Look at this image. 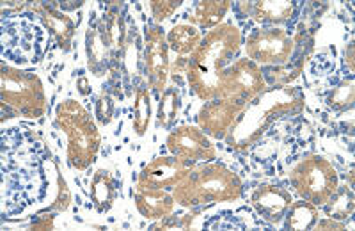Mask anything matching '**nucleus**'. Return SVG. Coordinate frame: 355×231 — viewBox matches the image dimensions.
<instances>
[{"label":"nucleus","mask_w":355,"mask_h":231,"mask_svg":"<svg viewBox=\"0 0 355 231\" xmlns=\"http://www.w3.org/2000/svg\"><path fill=\"white\" fill-rule=\"evenodd\" d=\"M242 45V34L233 24H222L206 34L187 62V80L201 100L220 98V74Z\"/></svg>","instance_id":"1"},{"label":"nucleus","mask_w":355,"mask_h":231,"mask_svg":"<svg viewBox=\"0 0 355 231\" xmlns=\"http://www.w3.org/2000/svg\"><path fill=\"white\" fill-rule=\"evenodd\" d=\"M302 109L304 94L299 87H272L250 100L224 139L236 151H247L275 119L288 114H299Z\"/></svg>","instance_id":"2"},{"label":"nucleus","mask_w":355,"mask_h":231,"mask_svg":"<svg viewBox=\"0 0 355 231\" xmlns=\"http://www.w3.org/2000/svg\"><path fill=\"white\" fill-rule=\"evenodd\" d=\"M242 196V180L222 164L192 166L189 175L173 189V198L182 207H199L206 203H226Z\"/></svg>","instance_id":"3"},{"label":"nucleus","mask_w":355,"mask_h":231,"mask_svg":"<svg viewBox=\"0 0 355 231\" xmlns=\"http://www.w3.org/2000/svg\"><path fill=\"white\" fill-rule=\"evenodd\" d=\"M55 125L68 139V158L78 171L87 169L100 150V132L91 114L77 100H66L55 110Z\"/></svg>","instance_id":"4"},{"label":"nucleus","mask_w":355,"mask_h":231,"mask_svg":"<svg viewBox=\"0 0 355 231\" xmlns=\"http://www.w3.org/2000/svg\"><path fill=\"white\" fill-rule=\"evenodd\" d=\"M0 94L2 107H8L15 116L41 118L46 110V96L40 77L33 71L11 68L2 65L0 74Z\"/></svg>","instance_id":"5"},{"label":"nucleus","mask_w":355,"mask_h":231,"mask_svg":"<svg viewBox=\"0 0 355 231\" xmlns=\"http://www.w3.org/2000/svg\"><path fill=\"white\" fill-rule=\"evenodd\" d=\"M295 192L313 205H325L338 189V173L327 158L309 155L290 171Z\"/></svg>","instance_id":"6"},{"label":"nucleus","mask_w":355,"mask_h":231,"mask_svg":"<svg viewBox=\"0 0 355 231\" xmlns=\"http://www.w3.org/2000/svg\"><path fill=\"white\" fill-rule=\"evenodd\" d=\"M297 37L279 27L254 28L245 40V52L252 62L283 66L291 61Z\"/></svg>","instance_id":"7"},{"label":"nucleus","mask_w":355,"mask_h":231,"mask_svg":"<svg viewBox=\"0 0 355 231\" xmlns=\"http://www.w3.org/2000/svg\"><path fill=\"white\" fill-rule=\"evenodd\" d=\"M265 91L263 69L250 59H239L220 74V98L254 100Z\"/></svg>","instance_id":"8"},{"label":"nucleus","mask_w":355,"mask_h":231,"mask_svg":"<svg viewBox=\"0 0 355 231\" xmlns=\"http://www.w3.org/2000/svg\"><path fill=\"white\" fill-rule=\"evenodd\" d=\"M250 100L247 98H215L208 100L198 114V125L205 134L224 139Z\"/></svg>","instance_id":"9"},{"label":"nucleus","mask_w":355,"mask_h":231,"mask_svg":"<svg viewBox=\"0 0 355 231\" xmlns=\"http://www.w3.org/2000/svg\"><path fill=\"white\" fill-rule=\"evenodd\" d=\"M192 160H185L180 157H157L144 169L137 178V189H167L176 187L187 175Z\"/></svg>","instance_id":"10"},{"label":"nucleus","mask_w":355,"mask_h":231,"mask_svg":"<svg viewBox=\"0 0 355 231\" xmlns=\"http://www.w3.org/2000/svg\"><path fill=\"white\" fill-rule=\"evenodd\" d=\"M148 82L155 91H164L169 78V46L166 36L158 25H148L146 28L144 50Z\"/></svg>","instance_id":"11"},{"label":"nucleus","mask_w":355,"mask_h":231,"mask_svg":"<svg viewBox=\"0 0 355 231\" xmlns=\"http://www.w3.org/2000/svg\"><path fill=\"white\" fill-rule=\"evenodd\" d=\"M167 148L174 157L185 160H214L215 148L201 128L192 125L178 126L167 137Z\"/></svg>","instance_id":"12"},{"label":"nucleus","mask_w":355,"mask_h":231,"mask_svg":"<svg viewBox=\"0 0 355 231\" xmlns=\"http://www.w3.org/2000/svg\"><path fill=\"white\" fill-rule=\"evenodd\" d=\"M293 199L290 192L277 185H259L250 196V205L270 224L281 223Z\"/></svg>","instance_id":"13"},{"label":"nucleus","mask_w":355,"mask_h":231,"mask_svg":"<svg viewBox=\"0 0 355 231\" xmlns=\"http://www.w3.org/2000/svg\"><path fill=\"white\" fill-rule=\"evenodd\" d=\"M234 11L240 17H252L259 24H286L291 20L297 8L288 0H263V2H239Z\"/></svg>","instance_id":"14"},{"label":"nucleus","mask_w":355,"mask_h":231,"mask_svg":"<svg viewBox=\"0 0 355 231\" xmlns=\"http://www.w3.org/2000/svg\"><path fill=\"white\" fill-rule=\"evenodd\" d=\"M100 24L110 50V68H117L121 62L123 50H125V24H123L121 9L117 2H112L109 6L105 17L101 18Z\"/></svg>","instance_id":"15"},{"label":"nucleus","mask_w":355,"mask_h":231,"mask_svg":"<svg viewBox=\"0 0 355 231\" xmlns=\"http://www.w3.org/2000/svg\"><path fill=\"white\" fill-rule=\"evenodd\" d=\"M135 207L139 214L146 219L158 221L164 219L174 210L173 194L166 192L164 189H137L135 192Z\"/></svg>","instance_id":"16"},{"label":"nucleus","mask_w":355,"mask_h":231,"mask_svg":"<svg viewBox=\"0 0 355 231\" xmlns=\"http://www.w3.org/2000/svg\"><path fill=\"white\" fill-rule=\"evenodd\" d=\"M34 9H36L37 15L43 20L44 27L53 34L59 46L62 50H69L73 34H75V24H73L71 18L66 17L64 12L57 11L53 6L46 4V2H37V4H34Z\"/></svg>","instance_id":"17"},{"label":"nucleus","mask_w":355,"mask_h":231,"mask_svg":"<svg viewBox=\"0 0 355 231\" xmlns=\"http://www.w3.org/2000/svg\"><path fill=\"white\" fill-rule=\"evenodd\" d=\"M85 40H87L89 69L94 75H103V71L110 66V50L109 45H107L105 36H103V28H101L100 20L96 24L91 22Z\"/></svg>","instance_id":"18"},{"label":"nucleus","mask_w":355,"mask_h":231,"mask_svg":"<svg viewBox=\"0 0 355 231\" xmlns=\"http://www.w3.org/2000/svg\"><path fill=\"white\" fill-rule=\"evenodd\" d=\"M231 4L227 0H210V2H198L196 8L190 11L189 20L192 25H198L201 28H215L220 25V20L226 17V12L230 11Z\"/></svg>","instance_id":"19"},{"label":"nucleus","mask_w":355,"mask_h":231,"mask_svg":"<svg viewBox=\"0 0 355 231\" xmlns=\"http://www.w3.org/2000/svg\"><path fill=\"white\" fill-rule=\"evenodd\" d=\"M167 46L178 53V55H187L194 52L196 46L201 41V34L192 24H178L167 33Z\"/></svg>","instance_id":"20"},{"label":"nucleus","mask_w":355,"mask_h":231,"mask_svg":"<svg viewBox=\"0 0 355 231\" xmlns=\"http://www.w3.org/2000/svg\"><path fill=\"white\" fill-rule=\"evenodd\" d=\"M116 199V185L107 169H98L91 182V201L100 212H107Z\"/></svg>","instance_id":"21"},{"label":"nucleus","mask_w":355,"mask_h":231,"mask_svg":"<svg viewBox=\"0 0 355 231\" xmlns=\"http://www.w3.org/2000/svg\"><path fill=\"white\" fill-rule=\"evenodd\" d=\"M284 217H286L288 230H311V228H315L316 221H318V208H316V205L306 201V199L304 201H295V203L290 205Z\"/></svg>","instance_id":"22"},{"label":"nucleus","mask_w":355,"mask_h":231,"mask_svg":"<svg viewBox=\"0 0 355 231\" xmlns=\"http://www.w3.org/2000/svg\"><path fill=\"white\" fill-rule=\"evenodd\" d=\"M355 210V198L352 187H341V189H336L334 194L331 196L327 203H325V214L327 217L334 221H345L348 219Z\"/></svg>","instance_id":"23"},{"label":"nucleus","mask_w":355,"mask_h":231,"mask_svg":"<svg viewBox=\"0 0 355 231\" xmlns=\"http://www.w3.org/2000/svg\"><path fill=\"white\" fill-rule=\"evenodd\" d=\"M180 107H182V96H180V91H178L176 87H169V89L164 91L160 105H158V114H157L158 126L164 130L171 128V126L174 125V121H176Z\"/></svg>","instance_id":"24"},{"label":"nucleus","mask_w":355,"mask_h":231,"mask_svg":"<svg viewBox=\"0 0 355 231\" xmlns=\"http://www.w3.org/2000/svg\"><path fill=\"white\" fill-rule=\"evenodd\" d=\"M151 119V98L146 87H139L135 93V116H133V132L135 135H144Z\"/></svg>","instance_id":"25"},{"label":"nucleus","mask_w":355,"mask_h":231,"mask_svg":"<svg viewBox=\"0 0 355 231\" xmlns=\"http://www.w3.org/2000/svg\"><path fill=\"white\" fill-rule=\"evenodd\" d=\"M304 61L306 59H299V62H293L290 66H275V68L263 69V78H265V84L268 85H277V87H284V85L290 84L291 80L299 77L302 74Z\"/></svg>","instance_id":"26"},{"label":"nucleus","mask_w":355,"mask_h":231,"mask_svg":"<svg viewBox=\"0 0 355 231\" xmlns=\"http://www.w3.org/2000/svg\"><path fill=\"white\" fill-rule=\"evenodd\" d=\"M355 100V89H354V80H343L334 89V93L327 98V103L331 109H334L336 112H341V110L352 109Z\"/></svg>","instance_id":"27"},{"label":"nucleus","mask_w":355,"mask_h":231,"mask_svg":"<svg viewBox=\"0 0 355 231\" xmlns=\"http://www.w3.org/2000/svg\"><path fill=\"white\" fill-rule=\"evenodd\" d=\"M180 0H153L151 2V12H153V18L157 22L167 20V18L180 8Z\"/></svg>","instance_id":"28"},{"label":"nucleus","mask_w":355,"mask_h":231,"mask_svg":"<svg viewBox=\"0 0 355 231\" xmlns=\"http://www.w3.org/2000/svg\"><path fill=\"white\" fill-rule=\"evenodd\" d=\"M112 114H114V102L110 100V96L107 93L101 94L96 102V118L98 121L103 126L109 125L112 121Z\"/></svg>","instance_id":"29"},{"label":"nucleus","mask_w":355,"mask_h":231,"mask_svg":"<svg viewBox=\"0 0 355 231\" xmlns=\"http://www.w3.org/2000/svg\"><path fill=\"white\" fill-rule=\"evenodd\" d=\"M69 191H68V185L62 178H59V196H57L55 203L52 205V210H66L69 207Z\"/></svg>","instance_id":"30"},{"label":"nucleus","mask_w":355,"mask_h":231,"mask_svg":"<svg viewBox=\"0 0 355 231\" xmlns=\"http://www.w3.org/2000/svg\"><path fill=\"white\" fill-rule=\"evenodd\" d=\"M315 228L316 230H345V224L343 221H334L327 217V219L323 221H316Z\"/></svg>","instance_id":"31"},{"label":"nucleus","mask_w":355,"mask_h":231,"mask_svg":"<svg viewBox=\"0 0 355 231\" xmlns=\"http://www.w3.org/2000/svg\"><path fill=\"white\" fill-rule=\"evenodd\" d=\"M53 228V215H40L36 223L31 226V230H52Z\"/></svg>","instance_id":"32"},{"label":"nucleus","mask_w":355,"mask_h":231,"mask_svg":"<svg viewBox=\"0 0 355 231\" xmlns=\"http://www.w3.org/2000/svg\"><path fill=\"white\" fill-rule=\"evenodd\" d=\"M347 65H348V68H350V71H354L355 69V65H354V45H348V49H347Z\"/></svg>","instance_id":"33"},{"label":"nucleus","mask_w":355,"mask_h":231,"mask_svg":"<svg viewBox=\"0 0 355 231\" xmlns=\"http://www.w3.org/2000/svg\"><path fill=\"white\" fill-rule=\"evenodd\" d=\"M77 85H78V87H80V93L82 94H89V93H91V89H89L87 78H78Z\"/></svg>","instance_id":"34"},{"label":"nucleus","mask_w":355,"mask_h":231,"mask_svg":"<svg viewBox=\"0 0 355 231\" xmlns=\"http://www.w3.org/2000/svg\"><path fill=\"white\" fill-rule=\"evenodd\" d=\"M59 6H61V8L64 9V11H73V9L80 8L82 2H69V4H64V2H62V4H59Z\"/></svg>","instance_id":"35"}]
</instances>
